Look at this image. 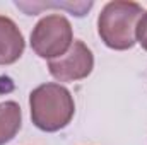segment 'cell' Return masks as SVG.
I'll return each mask as SVG.
<instances>
[{
	"instance_id": "cell-7",
	"label": "cell",
	"mask_w": 147,
	"mask_h": 145,
	"mask_svg": "<svg viewBox=\"0 0 147 145\" xmlns=\"http://www.w3.org/2000/svg\"><path fill=\"white\" fill-rule=\"evenodd\" d=\"M135 41L147 51V10H144L142 17L137 22V28H135Z\"/></svg>"
},
{
	"instance_id": "cell-6",
	"label": "cell",
	"mask_w": 147,
	"mask_h": 145,
	"mask_svg": "<svg viewBox=\"0 0 147 145\" xmlns=\"http://www.w3.org/2000/svg\"><path fill=\"white\" fill-rule=\"evenodd\" d=\"M22 113L16 101L0 103V145L9 144L21 130Z\"/></svg>"
},
{
	"instance_id": "cell-4",
	"label": "cell",
	"mask_w": 147,
	"mask_h": 145,
	"mask_svg": "<svg viewBox=\"0 0 147 145\" xmlns=\"http://www.w3.org/2000/svg\"><path fill=\"white\" fill-rule=\"evenodd\" d=\"M94 68V55L87 44L80 39H75L70 50L55 60L48 62L50 73L58 82H75L86 79Z\"/></svg>"
},
{
	"instance_id": "cell-1",
	"label": "cell",
	"mask_w": 147,
	"mask_h": 145,
	"mask_svg": "<svg viewBox=\"0 0 147 145\" xmlns=\"http://www.w3.org/2000/svg\"><path fill=\"white\" fill-rule=\"evenodd\" d=\"M33 125L46 133L63 130L74 118L75 103L67 87L57 82L38 85L29 94Z\"/></svg>"
},
{
	"instance_id": "cell-2",
	"label": "cell",
	"mask_w": 147,
	"mask_h": 145,
	"mask_svg": "<svg viewBox=\"0 0 147 145\" xmlns=\"http://www.w3.org/2000/svg\"><path fill=\"white\" fill-rule=\"evenodd\" d=\"M144 9L137 2L113 0L108 2L98 17V33L101 41L116 51L134 48L135 28L142 17Z\"/></svg>"
},
{
	"instance_id": "cell-5",
	"label": "cell",
	"mask_w": 147,
	"mask_h": 145,
	"mask_svg": "<svg viewBox=\"0 0 147 145\" xmlns=\"http://www.w3.org/2000/svg\"><path fill=\"white\" fill-rule=\"evenodd\" d=\"M26 48V41L17 24L7 17L0 15V65L16 63Z\"/></svg>"
},
{
	"instance_id": "cell-3",
	"label": "cell",
	"mask_w": 147,
	"mask_h": 145,
	"mask_svg": "<svg viewBox=\"0 0 147 145\" xmlns=\"http://www.w3.org/2000/svg\"><path fill=\"white\" fill-rule=\"evenodd\" d=\"M74 43L70 21L62 14L41 17L31 33V48L41 58L55 60L63 56Z\"/></svg>"
}]
</instances>
